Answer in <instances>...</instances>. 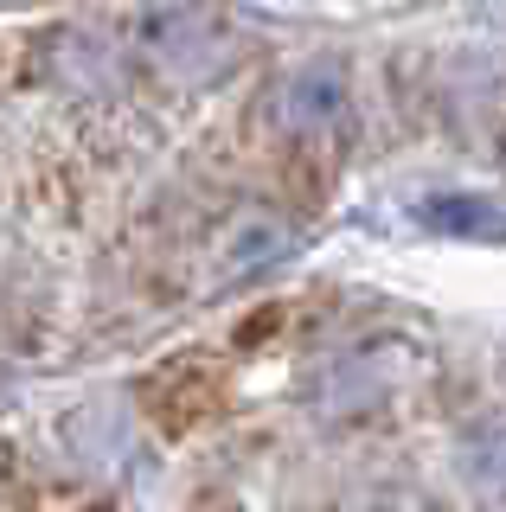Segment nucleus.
Instances as JSON below:
<instances>
[{"instance_id":"2","label":"nucleus","mask_w":506,"mask_h":512,"mask_svg":"<svg viewBox=\"0 0 506 512\" xmlns=\"http://www.w3.org/2000/svg\"><path fill=\"white\" fill-rule=\"evenodd\" d=\"M295 237L282 231V218H263V212H250V218H237L231 224V244H225V269L231 276H244V269H263L270 256H289Z\"/></svg>"},{"instance_id":"3","label":"nucleus","mask_w":506,"mask_h":512,"mask_svg":"<svg viewBox=\"0 0 506 512\" xmlns=\"http://www.w3.org/2000/svg\"><path fill=\"white\" fill-rule=\"evenodd\" d=\"M154 52H161V64H199L218 52V26L205 20V13H167L161 32H154Z\"/></svg>"},{"instance_id":"1","label":"nucleus","mask_w":506,"mask_h":512,"mask_svg":"<svg viewBox=\"0 0 506 512\" xmlns=\"http://www.w3.org/2000/svg\"><path fill=\"white\" fill-rule=\"evenodd\" d=\"M346 116V77L334 64H302V71L282 84V122L295 135H327Z\"/></svg>"}]
</instances>
